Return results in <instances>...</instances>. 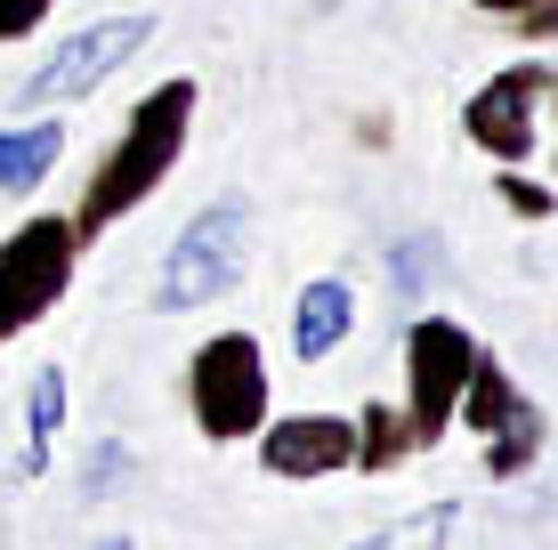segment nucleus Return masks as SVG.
Returning a JSON list of instances; mask_svg holds the SVG:
<instances>
[{"label":"nucleus","mask_w":558,"mask_h":550,"mask_svg":"<svg viewBox=\"0 0 558 550\" xmlns=\"http://www.w3.org/2000/svg\"><path fill=\"white\" fill-rule=\"evenodd\" d=\"M195 98L203 89L195 82H162V89H146L138 113L122 122V138H113V155L98 162V179H89V195L73 203V235H106L113 219H130L138 203L154 195V186L170 179V162L186 155V122H195Z\"/></svg>","instance_id":"nucleus-1"},{"label":"nucleus","mask_w":558,"mask_h":550,"mask_svg":"<svg viewBox=\"0 0 558 550\" xmlns=\"http://www.w3.org/2000/svg\"><path fill=\"white\" fill-rule=\"evenodd\" d=\"M243 259H252V203H243V195H219L210 211L186 219L179 243H170L162 283H154V308L179 316V308H203V300L235 292V283H243Z\"/></svg>","instance_id":"nucleus-2"},{"label":"nucleus","mask_w":558,"mask_h":550,"mask_svg":"<svg viewBox=\"0 0 558 550\" xmlns=\"http://www.w3.org/2000/svg\"><path fill=\"white\" fill-rule=\"evenodd\" d=\"M186 396H195V429L210 445H235L267 421V356L252 332H219L195 349V372H186Z\"/></svg>","instance_id":"nucleus-3"},{"label":"nucleus","mask_w":558,"mask_h":550,"mask_svg":"<svg viewBox=\"0 0 558 550\" xmlns=\"http://www.w3.org/2000/svg\"><path fill=\"white\" fill-rule=\"evenodd\" d=\"M73 252H82L73 219H25L9 243H0V349H9L25 325H41L57 300H65Z\"/></svg>","instance_id":"nucleus-4"},{"label":"nucleus","mask_w":558,"mask_h":550,"mask_svg":"<svg viewBox=\"0 0 558 550\" xmlns=\"http://www.w3.org/2000/svg\"><path fill=\"white\" fill-rule=\"evenodd\" d=\"M154 41V16H98V25H73V41H57L41 65L25 73V89H16V106L41 113V106H65V98H89V89L106 82L113 65H130Z\"/></svg>","instance_id":"nucleus-5"},{"label":"nucleus","mask_w":558,"mask_h":550,"mask_svg":"<svg viewBox=\"0 0 558 550\" xmlns=\"http://www.w3.org/2000/svg\"><path fill=\"white\" fill-rule=\"evenodd\" d=\"M477 365V340L453 325V316H421L405 332V413H413V445H437L453 429V405H461V381Z\"/></svg>","instance_id":"nucleus-6"},{"label":"nucleus","mask_w":558,"mask_h":550,"mask_svg":"<svg viewBox=\"0 0 558 550\" xmlns=\"http://www.w3.org/2000/svg\"><path fill=\"white\" fill-rule=\"evenodd\" d=\"M453 413L470 429H486V469H494V478H518V469L543 453V413H534V396H518L510 372L494 365L486 349H477V365H470V381H461V405Z\"/></svg>","instance_id":"nucleus-7"},{"label":"nucleus","mask_w":558,"mask_h":550,"mask_svg":"<svg viewBox=\"0 0 558 550\" xmlns=\"http://www.w3.org/2000/svg\"><path fill=\"white\" fill-rule=\"evenodd\" d=\"M543 82H550V65H510V73H494V82L470 98L461 130H470L486 155L526 162V155H534V122H543Z\"/></svg>","instance_id":"nucleus-8"},{"label":"nucleus","mask_w":558,"mask_h":550,"mask_svg":"<svg viewBox=\"0 0 558 550\" xmlns=\"http://www.w3.org/2000/svg\"><path fill=\"white\" fill-rule=\"evenodd\" d=\"M252 438H259L267 478H332V469L356 462V429L340 421V413H292V421H276V429L259 421Z\"/></svg>","instance_id":"nucleus-9"},{"label":"nucleus","mask_w":558,"mask_h":550,"mask_svg":"<svg viewBox=\"0 0 558 550\" xmlns=\"http://www.w3.org/2000/svg\"><path fill=\"white\" fill-rule=\"evenodd\" d=\"M349 325H356V292H349L340 276H316V283L300 292V325H292L300 356H307V365H324V356L349 340Z\"/></svg>","instance_id":"nucleus-10"},{"label":"nucleus","mask_w":558,"mask_h":550,"mask_svg":"<svg viewBox=\"0 0 558 550\" xmlns=\"http://www.w3.org/2000/svg\"><path fill=\"white\" fill-rule=\"evenodd\" d=\"M57 155H65V130H57V122L0 130V186H9V195H33V186L57 170Z\"/></svg>","instance_id":"nucleus-11"},{"label":"nucleus","mask_w":558,"mask_h":550,"mask_svg":"<svg viewBox=\"0 0 558 550\" xmlns=\"http://www.w3.org/2000/svg\"><path fill=\"white\" fill-rule=\"evenodd\" d=\"M57 429H65V372L41 365V372H33V413H25V478H41V469H49Z\"/></svg>","instance_id":"nucleus-12"},{"label":"nucleus","mask_w":558,"mask_h":550,"mask_svg":"<svg viewBox=\"0 0 558 550\" xmlns=\"http://www.w3.org/2000/svg\"><path fill=\"white\" fill-rule=\"evenodd\" d=\"M461 535V510L453 502H429V510H413V518H397V526H380V535H364L356 550H446Z\"/></svg>","instance_id":"nucleus-13"},{"label":"nucleus","mask_w":558,"mask_h":550,"mask_svg":"<svg viewBox=\"0 0 558 550\" xmlns=\"http://www.w3.org/2000/svg\"><path fill=\"white\" fill-rule=\"evenodd\" d=\"M356 421H364V445H356V462H364V469H397V462L413 453V429L397 421V405H364Z\"/></svg>","instance_id":"nucleus-14"},{"label":"nucleus","mask_w":558,"mask_h":550,"mask_svg":"<svg viewBox=\"0 0 558 550\" xmlns=\"http://www.w3.org/2000/svg\"><path fill=\"white\" fill-rule=\"evenodd\" d=\"M437 268H446V243H437V235H405V243L389 252V276H397V292H405V300L429 292Z\"/></svg>","instance_id":"nucleus-15"},{"label":"nucleus","mask_w":558,"mask_h":550,"mask_svg":"<svg viewBox=\"0 0 558 550\" xmlns=\"http://www.w3.org/2000/svg\"><path fill=\"white\" fill-rule=\"evenodd\" d=\"M486 16H502L518 41H558V0H477Z\"/></svg>","instance_id":"nucleus-16"},{"label":"nucleus","mask_w":558,"mask_h":550,"mask_svg":"<svg viewBox=\"0 0 558 550\" xmlns=\"http://www.w3.org/2000/svg\"><path fill=\"white\" fill-rule=\"evenodd\" d=\"M49 9H57V0H0V41H25Z\"/></svg>","instance_id":"nucleus-17"},{"label":"nucleus","mask_w":558,"mask_h":550,"mask_svg":"<svg viewBox=\"0 0 558 550\" xmlns=\"http://www.w3.org/2000/svg\"><path fill=\"white\" fill-rule=\"evenodd\" d=\"M502 195H510V203H518V211H526V219H550V195H543V186H526V179H518V170L502 179Z\"/></svg>","instance_id":"nucleus-18"},{"label":"nucleus","mask_w":558,"mask_h":550,"mask_svg":"<svg viewBox=\"0 0 558 550\" xmlns=\"http://www.w3.org/2000/svg\"><path fill=\"white\" fill-rule=\"evenodd\" d=\"M98 550H130V542H122V535H113V542H98Z\"/></svg>","instance_id":"nucleus-19"},{"label":"nucleus","mask_w":558,"mask_h":550,"mask_svg":"<svg viewBox=\"0 0 558 550\" xmlns=\"http://www.w3.org/2000/svg\"><path fill=\"white\" fill-rule=\"evenodd\" d=\"M550 106H558V73H550Z\"/></svg>","instance_id":"nucleus-20"}]
</instances>
